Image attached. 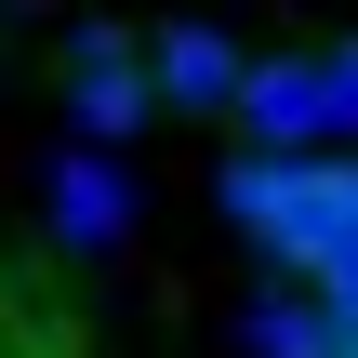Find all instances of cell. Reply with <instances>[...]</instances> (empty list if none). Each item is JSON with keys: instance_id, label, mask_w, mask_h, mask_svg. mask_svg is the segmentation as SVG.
I'll use <instances>...</instances> for the list:
<instances>
[{"instance_id": "cell-1", "label": "cell", "mask_w": 358, "mask_h": 358, "mask_svg": "<svg viewBox=\"0 0 358 358\" xmlns=\"http://www.w3.org/2000/svg\"><path fill=\"white\" fill-rule=\"evenodd\" d=\"M66 120H80L93 159H120V146L159 120V93H146V40H133V27H80V40H66Z\"/></svg>"}, {"instance_id": "cell-2", "label": "cell", "mask_w": 358, "mask_h": 358, "mask_svg": "<svg viewBox=\"0 0 358 358\" xmlns=\"http://www.w3.org/2000/svg\"><path fill=\"white\" fill-rule=\"evenodd\" d=\"M239 133H252V159H332V93H319V40L306 53H252V80H239V106H226Z\"/></svg>"}, {"instance_id": "cell-3", "label": "cell", "mask_w": 358, "mask_h": 358, "mask_svg": "<svg viewBox=\"0 0 358 358\" xmlns=\"http://www.w3.org/2000/svg\"><path fill=\"white\" fill-rule=\"evenodd\" d=\"M40 213H53V252H120L133 226H146V199H133V173L120 159H93V146H53V173H40Z\"/></svg>"}, {"instance_id": "cell-4", "label": "cell", "mask_w": 358, "mask_h": 358, "mask_svg": "<svg viewBox=\"0 0 358 358\" xmlns=\"http://www.w3.org/2000/svg\"><path fill=\"white\" fill-rule=\"evenodd\" d=\"M239 80H252V53H239L226 27H199V13L146 27V93H159L173 120H226V106H239Z\"/></svg>"}, {"instance_id": "cell-5", "label": "cell", "mask_w": 358, "mask_h": 358, "mask_svg": "<svg viewBox=\"0 0 358 358\" xmlns=\"http://www.w3.org/2000/svg\"><path fill=\"white\" fill-rule=\"evenodd\" d=\"M239 345H252V358H332V319H319L306 292H266V306L239 319Z\"/></svg>"}, {"instance_id": "cell-6", "label": "cell", "mask_w": 358, "mask_h": 358, "mask_svg": "<svg viewBox=\"0 0 358 358\" xmlns=\"http://www.w3.org/2000/svg\"><path fill=\"white\" fill-rule=\"evenodd\" d=\"M319 93H332V133H358V40L319 53Z\"/></svg>"}, {"instance_id": "cell-7", "label": "cell", "mask_w": 358, "mask_h": 358, "mask_svg": "<svg viewBox=\"0 0 358 358\" xmlns=\"http://www.w3.org/2000/svg\"><path fill=\"white\" fill-rule=\"evenodd\" d=\"M332 358H358V345H332Z\"/></svg>"}]
</instances>
